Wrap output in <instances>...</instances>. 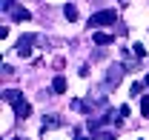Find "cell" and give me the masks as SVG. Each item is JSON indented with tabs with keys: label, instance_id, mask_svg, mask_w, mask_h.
I'll return each instance as SVG.
<instances>
[{
	"label": "cell",
	"instance_id": "obj_1",
	"mask_svg": "<svg viewBox=\"0 0 149 140\" xmlns=\"http://www.w3.org/2000/svg\"><path fill=\"white\" fill-rule=\"evenodd\" d=\"M115 20H118L115 9H103V12H95L92 17H89V26L92 29H97V26H115Z\"/></svg>",
	"mask_w": 149,
	"mask_h": 140
},
{
	"label": "cell",
	"instance_id": "obj_2",
	"mask_svg": "<svg viewBox=\"0 0 149 140\" xmlns=\"http://www.w3.org/2000/svg\"><path fill=\"white\" fill-rule=\"evenodd\" d=\"M35 43H37V35H23V37L17 40V46H15V52H17L20 57H29Z\"/></svg>",
	"mask_w": 149,
	"mask_h": 140
},
{
	"label": "cell",
	"instance_id": "obj_3",
	"mask_svg": "<svg viewBox=\"0 0 149 140\" xmlns=\"http://www.w3.org/2000/svg\"><path fill=\"white\" fill-rule=\"evenodd\" d=\"M120 77H123V66H112L109 74H106V86H118Z\"/></svg>",
	"mask_w": 149,
	"mask_h": 140
},
{
	"label": "cell",
	"instance_id": "obj_4",
	"mask_svg": "<svg viewBox=\"0 0 149 140\" xmlns=\"http://www.w3.org/2000/svg\"><path fill=\"white\" fill-rule=\"evenodd\" d=\"M15 114H17L20 120H26V117L32 114V106L26 103V100H17V103H15Z\"/></svg>",
	"mask_w": 149,
	"mask_h": 140
},
{
	"label": "cell",
	"instance_id": "obj_5",
	"mask_svg": "<svg viewBox=\"0 0 149 140\" xmlns=\"http://www.w3.org/2000/svg\"><path fill=\"white\" fill-rule=\"evenodd\" d=\"M92 40L97 43V46H109V43H115V37L106 35V32H92Z\"/></svg>",
	"mask_w": 149,
	"mask_h": 140
},
{
	"label": "cell",
	"instance_id": "obj_6",
	"mask_svg": "<svg viewBox=\"0 0 149 140\" xmlns=\"http://www.w3.org/2000/svg\"><path fill=\"white\" fill-rule=\"evenodd\" d=\"M3 100H6V103H17V100H23V94H20L17 89H6V91H3Z\"/></svg>",
	"mask_w": 149,
	"mask_h": 140
},
{
	"label": "cell",
	"instance_id": "obj_7",
	"mask_svg": "<svg viewBox=\"0 0 149 140\" xmlns=\"http://www.w3.org/2000/svg\"><path fill=\"white\" fill-rule=\"evenodd\" d=\"M52 91H57V94L66 91V77H63V74H57L55 80H52Z\"/></svg>",
	"mask_w": 149,
	"mask_h": 140
},
{
	"label": "cell",
	"instance_id": "obj_8",
	"mask_svg": "<svg viewBox=\"0 0 149 140\" xmlns=\"http://www.w3.org/2000/svg\"><path fill=\"white\" fill-rule=\"evenodd\" d=\"M12 17L17 20V23H23V20H32V15H29L26 9H20V6H15V9H12Z\"/></svg>",
	"mask_w": 149,
	"mask_h": 140
},
{
	"label": "cell",
	"instance_id": "obj_9",
	"mask_svg": "<svg viewBox=\"0 0 149 140\" xmlns=\"http://www.w3.org/2000/svg\"><path fill=\"white\" fill-rule=\"evenodd\" d=\"M63 15H66V20H77V9H74L72 3H66L63 6Z\"/></svg>",
	"mask_w": 149,
	"mask_h": 140
},
{
	"label": "cell",
	"instance_id": "obj_10",
	"mask_svg": "<svg viewBox=\"0 0 149 140\" xmlns=\"http://www.w3.org/2000/svg\"><path fill=\"white\" fill-rule=\"evenodd\" d=\"M55 126H60V120H57L55 114H49V117H43V129H55Z\"/></svg>",
	"mask_w": 149,
	"mask_h": 140
},
{
	"label": "cell",
	"instance_id": "obj_11",
	"mask_svg": "<svg viewBox=\"0 0 149 140\" xmlns=\"http://www.w3.org/2000/svg\"><path fill=\"white\" fill-rule=\"evenodd\" d=\"M141 114L149 117V94H141Z\"/></svg>",
	"mask_w": 149,
	"mask_h": 140
},
{
	"label": "cell",
	"instance_id": "obj_12",
	"mask_svg": "<svg viewBox=\"0 0 149 140\" xmlns=\"http://www.w3.org/2000/svg\"><path fill=\"white\" fill-rule=\"evenodd\" d=\"M143 89H146V83H132V94L138 97V94H143Z\"/></svg>",
	"mask_w": 149,
	"mask_h": 140
},
{
	"label": "cell",
	"instance_id": "obj_13",
	"mask_svg": "<svg viewBox=\"0 0 149 140\" xmlns=\"http://www.w3.org/2000/svg\"><path fill=\"white\" fill-rule=\"evenodd\" d=\"M132 52H135V57H146V49L138 43V46H132Z\"/></svg>",
	"mask_w": 149,
	"mask_h": 140
},
{
	"label": "cell",
	"instance_id": "obj_14",
	"mask_svg": "<svg viewBox=\"0 0 149 140\" xmlns=\"http://www.w3.org/2000/svg\"><path fill=\"white\" fill-rule=\"evenodd\" d=\"M12 9H15V0H3V12H9V15H12Z\"/></svg>",
	"mask_w": 149,
	"mask_h": 140
},
{
	"label": "cell",
	"instance_id": "obj_15",
	"mask_svg": "<svg viewBox=\"0 0 149 140\" xmlns=\"http://www.w3.org/2000/svg\"><path fill=\"white\" fill-rule=\"evenodd\" d=\"M97 140H115V134L112 132H103V134H97Z\"/></svg>",
	"mask_w": 149,
	"mask_h": 140
},
{
	"label": "cell",
	"instance_id": "obj_16",
	"mask_svg": "<svg viewBox=\"0 0 149 140\" xmlns=\"http://www.w3.org/2000/svg\"><path fill=\"white\" fill-rule=\"evenodd\" d=\"M77 140H92V137H83V134H77Z\"/></svg>",
	"mask_w": 149,
	"mask_h": 140
},
{
	"label": "cell",
	"instance_id": "obj_17",
	"mask_svg": "<svg viewBox=\"0 0 149 140\" xmlns=\"http://www.w3.org/2000/svg\"><path fill=\"white\" fill-rule=\"evenodd\" d=\"M143 83H146V89H149V74H146V77H143Z\"/></svg>",
	"mask_w": 149,
	"mask_h": 140
}]
</instances>
